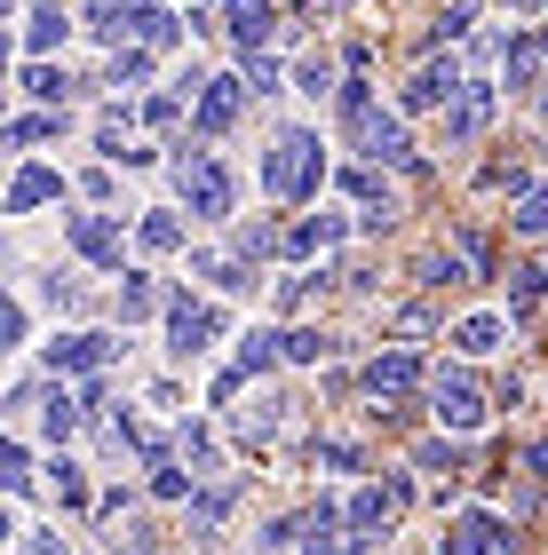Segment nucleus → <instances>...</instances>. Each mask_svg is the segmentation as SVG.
Masks as SVG:
<instances>
[{"mask_svg": "<svg viewBox=\"0 0 548 555\" xmlns=\"http://www.w3.org/2000/svg\"><path fill=\"white\" fill-rule=\"evenodd\" d=\"M279 341H286V358H294V365H310V358H318V349H327V341H318V334H310V325H294V334H279Z\"/></svg>", "mask_w": 548, "mask_h": 555, "instance_id": "obj_41", "label": "nucleus"}, {"mask_svg": "<svg viewBox=\"0 0 548 555\" xmlns=\"http://www.w3.org/2000/svg\"><path fill=\"white\" fill-rule=\"evenodd\" d=\"M64 238H72V255H88V262H119V222L112 215H72L64 222Z\"/></svg>", "mask_w": 548, "mask_h": 555, "instance_id": "obj_9", "label": "nucleus"}, {"mask_svg": "<svg viewBox=\"0 0 548 555\" xmlns=\"http://www.w3.org/2000/svg\"><path fill=\"white\" fill-rule=\"evenodd\" d=\"M24 88H33L40 104H64V95H72V72H56V64H24Z\"/></svg>", "mask_w": 548, "mask_h": 555, "instance_id": "obj_25", "label": "nucleus"}, {"mask_svg": "<svg viewBox=\"0 0 548 555\" xmlns=\"http://www.w3.org/2000/svg\"><path fill=\"white\" fill-rule=\"evenodd\" d=\"M413 382H421V365L406 358V349H390V358H373V365H366V389H373V397H406Z\"/></svg>", "mask_w": 548, "mask_h": 555, "instance_id": "obj_15", "label": "nucleus"}, {"mask_svg": "<svg viewBox=\"0 0 548 555\" xmlns=\"http://www.w3.org/2000/svg\"><path fill=\"white\" fill-rule=\"evenodd\" d=\"M501 334H509V325L493 318V310H477V318L454 325V349H461V358H493V349H501Z\"/></svg>", "mask_w": 548, "mask_h": 555, "instance_id": "obj_17", "label": "nucleus"}, {"mask_svg": "<svg viewBox=\"0 0 548 555\" xmlns=\"http://www.w3.org/2000/svg\"><path fill=\"white\" fill-rule=\"evenodd\" d=\"M176 183H183V198H191L199 222H222V215H231V198H239L231 167L207 159V151H183V159H176Z\"/></svg>", "mask_w": 548, "mask_h": 555, "instance_id": "obj_3", "label": "nucleus"}, {"mask_svg": "<svg viewBox=\"0 0 548 555\" xmlns=\"http://www.w3.org/2000/svg\"><path fill=\"white\" fill-rule=\"evenodd\" d=\"M0 485H9V492H33V461H24V444L0 452Z\"/></svg>", "mask_w": 548, "mask_h": 555, "instance_id": "obj_36", "label": "nucleus"}, {"mask_svg": "<svg viewBox=\"0 0 548 555\" xmlns=\"http://www.w3.org/2000/svg\"><path fill=\"white\" fill-rule=\"evenodd\" d=\"M112 80H119V88H143V80H152V48H119Z\"/></svg>", "mask_w": 548, "mask_h": 555, "instance_id": "obj_31", "label": "nucleus"}, {"mask_svg": "<svg viewBox=\"0 0 548 555\" xmlns=\"http://www.w3.org/2000/svg\"><path fill=\"white\" fill-rule=\"evenodd\" d=\"M279 421H286V397H255V405L239 413V437L263 444V437H279Z\"/></svg>", "mask_w": 548, "mask_h": 555, "instance_id": "obj_21", "label": "nucleus"}, {"mask_svg": "<svg viewBox=\"0 0 548 555\" xmlns=\"http://www.w3.org/2000/svg\"><path fill=\"white\" fill-rule=\"evenodd\" d=\"M318 175H327V159H318L310 128H286L279 143L263 151V191L270 198H303V191H318Z\"/></svg>", "mask_w": 548, "mask_h": 555, "instance_id": "obj_1", "label": "nucleus"}, {"mask_svg": "<svg viewBox=\"0 0 548 555\" xmlns=\"http://www.w3.org/2000/svg\"><path fill=\"white\" fill-rule=\"evenodd\" d=\"M48 135H64V112H24V119H9V151L48 143Z\"/></svg>", "mask_w": 548, "mask_h": 555, "instance_id": "obj_22", "label": "nucleus"}, {"mask_svg": "<svg viewBox=\"0 0 548 555\" xmlns=\"http://www.w3.org/2000/svg\"><path fill=\"white\" fill-rule=\"evenodd\" d=\"M48 198H64V175L56 167H24L16 191H9V215H33V207H48Z\"/></svg>", "mask_w": 548, "mask_h": 555, "instance_id": "obj_14", "label": "nucleus"}, {"mask_svg": "<svg viewBox=\"0 0 548 555\" xmlns=\"http://www.w3.org/2000/svg\"><path fill=\"white\" fill-rule=\"evenodd\" d=\"M461 88H469V80H461L454 64H421L413 80H406V112H437V104H454Z\"/></svg>", "mask_w": 548, "mask_h": 555, "instance_id": "obj_10", "label": "nucleus"}, {"mask_svg": "<svg viewBox=\"0 0 548 555\" xmlns=\"http://www.w3.org/2000/svg\"><path fill=\"white\" fill-rule=\"evenodd\" d=\"M222 24H231V40L246 48V56H255V48H263L270 33H279V16H270V0H231V16H222Z\"/></svg>", "mask_w": 548, "mask_h": 555, "instance_id": "obj_12", "label": "nucleus"}, {"mask_svg": "<svg viewBox=\"0 0 548 555\" xmlns=\"http://www.w3.org/2000/svg\"><path fill=\"white\" fill-rule=\"evenodd\" d=\"M533 476H548V437H540V444H533Z\"/></svg>", "mask_w": 548, "mask_h": 555, "instance_id": "obj_45", "label": "nucleus"}, {"mask_svg": "<svg viewBox=\"0 0 548 555\" xmlns=\"http://www.w3.org/2000/svg\"><path fill=\"white\" fill-rule=\"evenodd\" d=\"M152 492H160V500H191V476H183L176 461H160V468H152Z\"/></svg>", "mask_w": 548, "mask_h": 555, "instance_id": "obj_38", "label": "nucleus"}, {"mask_svg": "<svg viewBox=\"0 0 548 555\" xmlns=\"http://www.w3.org/2000/svg\"><path fill=\"white\" fill-rule=\"evenodd\" d=\"M215 334H222L215 310H199V301H183V294L167 301V349H176V358H207Z\"/></svg>", "mask_w": 548, "mask_h": 555, "instance_id": "obj_6", "label": "nucleus"}, {"mask_svg": "<svg viewBox=\"0 0 548 555\" xmlns=\"http://www.w3.org/2000/svg\"><path fill=\"white\" fill-rule=\"evenodd\" d=\"M430 413L454 428V437H469V428H485V397H477L469 373H437V382H430Z\"/></svg>", "mask_w": 548, "mask_h": 555, "instance_id": "obj_5", "label": "nucleus"}, {"mask_svg": "<svg viewBox=\"0 0 548 555\" xmlns=\"http://www.w3.org/2000/svg\"><path fill=\"white\" fill-rule=\"evenodd\" d=\"M112 334H64L56 349H48V365H56V373H95V365H112Z\"/></svg>", "mask_w": 548, "mask_h": 555, "instance_id": "obj_11", "label": "nucleus"}, {"mask_svg": "<svg viewBox=\"0 0 548 555\" xmlns=\"http://www.w3.org/2000/svg\"><path fill=\"white\" fill-rule=\"evenodd\" d=\"M279 222H246V231H239V255H279Z\"/></svg>", "mask_w": 548, "mask_h": 555, "instance_id": "obj_35", "label": "nucleus"}, {"mask_svg": "<svg viewBox=\"0 0 548 555\" xmlns=\"http://www.w3.org/2000/svg\"><path fill=\"white\" fill-rule=\"evenodd\" d=\"M430 286H469V255H437L430 262Z\"/></svg>", "mask_w": 548, "mask_h": 555, "instance_id": "obj_40", "label": "nucleus"}, {"mask_svg": "<svg viewBox=\"0 0 548 555\" xmlns=\"http://www.w3.org/2000/svg\"><path fill=\"white\" fill-rule=\"evenodd\" d=\"M406 508V476H382V485H366L358 500H351V547H373L390 532V516Z\"/></svg>", "mask_w": 548, "mask_h": 555, "instance_id": "obj_4", "label": "nucleus"}, {"mask_svg": "<svg viewBox=\"0 0 548 555\" xmlns=\"http://www.w3.org/2000/svg\"><path fill=\"white\" fill-rule=\"evenodd\" d=\"M342 119H351V135H358V151L373 167H406L413 159V143H406V128H397V119H382L373 112V95H366V80H351L342 88Z\"/></svg>", "mask_w": 548, "mask_h": 555, "instance_id": "obj_2", "label": "nucleus"}, {"mask_svg": "<svg viewBox=\"0 0 548 555\" xmlns=\"http://www.w3.org/2000/svg\"><path fill=\"white\" fill-rule=\"evenodd\" d=\"M152 310H160L152 278H128V286H119V318H152Z\"/></svg>", "mask_w": 548, "mask_h": 555, "instance_id": "obj_32", "label": "nucleus"}, {"mask_svg": "<svg viewBox=\"0 0 548 555\" xmlns=\"http://www.w3.org/2000/svg\"><path fill=\"white\" fill-rule=\"evenodd\" d=\"M517 231H525V238H548V191H533L525 207H517Z\"/></svg>", "mask_w": 548, "mask_h": 555, "instance_id": "obj_39", "label": "nucleus"}, {"mask_svg": "<svg viewBox=\"0 0 548 555\" xmlns=\"http://www.w3.org/2000/svg\"><path fill=\"white\" fill-rule=\"evenodd\" d=\"M33 555H72V547H64L56 532H33Z\"/></svg>", "mask_w": 548, "mask_h": 555, "instance_id": "obj_43", "label": "nucleus"}, {"mask_svg": "<svg viewBox=\"0 0 548 555\" xmlns=\"http://www.w3.org/2000/svg\"><path fill=\"white\" fill-rule=\"evenodd\" d=\"M80 413H88V405H72V397L56 389V397H48V437H56V444H64V437H72V428H80Z\"/></svg>", "mask_w": 548, "mask_h": 555, "instance_id": "obj_34", "label": "nucleus"}, {"mask_svg": "<svg viewBox=\"0 0 548 555\" xmlns=\"http://www.w3.org/2000/svg\"><path fill=\"white\" fill-rule=\"evenodd\" d=\"M128 33H136L143 48H167V40H176V16H167L160 0H136V9H128Z\"/></svg>", "mask_w": 548, "mask_h": 555, "instance_id": "obj_19", "label": "nucleus"}, {"mask_svg": "<svg viewBox=\"0 0 548 555\" xmlns=\"http://www.w3.org/2000/svg\"><path fill=\"white\" fill-rule=\"evenodd\" d=\"M540 56H548V40H540V33H533V40H517V48H509V64H501V72H509V88H525Z\"/></svg>", "mask_w": 548, "mask_h": 555, "instance_id": "obj_29", "label": "nucleus"}, {"mask_svg": "<svg viewBox=\"0 0 548 555\" xmlns=\"http://www.w3.org/2000/svg\"><path fill=\"white\" fill-rule=\"evenodd\" d=\"M485 128H493V88H461V95H454V112H445V151L477 143Z\"/></svg>", "mask_w": 548, "mask_h": 555, "instance_id": "obj_7", "label": "nucleus"}, {"mask_svg": "<svg viewBox=\"0 0 548 555\" xmlns=\"http://www.w3.org/2000/svg\"><path fill=\"white\" fill-rule=\"evenodd\" d=\"M191 112H199V128H207V135H222L239 119V80H207V88L191 95Z\"/></svg>", "mask_w": 548, "mask_h": 555, "instance_id": "obj_13", "label": "nucleus"}, {"mask_svg": "<svg viewBox=\"0 0 548 555\" xmlns=\"http://www.w3.org/2000/svg\"><path fill=\"white\" fill-rule=\"evenodd\" d=\"M485 183H493V191H533V167H525V159H493Z\"/></svg>", "mask_w": 548, "mask_h": 555, "instance_id": "obj_33", "label": "nucleus"}, {"mask_svg": "<svg viewBox=\"0 0 548 555\" xmlns=\"http://www.w3.org/2000/svg\"><path fill=\"white\" fill-rule=\"evenodd\" d=\"M279 358H286V341H279V334H246V341H239V365H246V373H270Z\"/></svg>", "mask_w": 548, "mask_h": 555, "instance_id": "obj_28", "label": "nucleus"}, {"mask_svg": "<svg viewBox=\"0 0 548 555\" xmlns=\"http://www.w3.org/2000/svg\"><path fill=\"white\" fill-rule=\"evenodd\" d=\"M501 524H493L485 508H469V516H454V524H445V547L437 555H501Z\"/></svg>", "mask_w": 548, "mask_h": 555, "instance_id": "obj_8", "label": "nucleus"}, {"mask_svg": "<svg viewBox=\"0 0 548 555\" xmlns=\"http://www.w3.org/2000/svg\"><path fill=\"white\" fill-rule=\"evenodd\" d=\"M294 88H303V95H327V88H334V64H327V56H303V72H294Z\"/></svg>", "mask_w": 548, "mask_h": 555, "instance_id": "obj_37", "label": "nucleus"}, {"mask_svg": "<svg viewBox=\"0 0 548 555\" xmlns=\"http://www.w3.org/2000/svg\"><path fill=\"white\" fill-rule=\"evenodd\" d=\"M56 40H64V9H33V24H24V48H33V56H48Z\"/></svg>", "mask_w": 548, "mask_h": 555, "instance_id": "obj_27", "label": "nucleus"}, {"mask_svg": "<svg viewBox=\"0 0 548 555\" xmlns=\"http://www.w3.org/2000/svg\"><path fill=\"white\" fill-rule=\"evenodd\" d=\"M421 468H430L437 485H454V476H461L469 461H461V444H421Z\"/></svg>", "mask_w": 548, "mask_h": 555, "instance_id": "obj_30", "label": "nucleus"}, {"mask_svg": "<svg viewBox=\"0 0 548 555\" xmlns=\"http://www.w3.org/2000/svg\"><path fill=\"white\" fill-rule=\"evenodd\" d=\"M501 9H517V16H540V9H548V0H501Z\"/></svg>", "mask_w": 548, "mask_h": 555, "instance_id": "obj_44", "label": "nucleus"}, {"mask_svg": "<svg viewBox=\"0 0 548 555\" xmlns=\"http://www.w3.org/2000/svg\"><path fill=\"white\" fill-rule=\"evenodd\" d=\"M231 500H239V485H231V476L199 492V500H191V540H215V524H222V508H231Z\"/></svg>", "mask_w": 548, "mask_h": 555, "instance_id": "obj_18", "label": "nucleus"}, {"mask_svg": "<svg viewBox=\"0 0 548 555\" xmlns=\"http://www.w3.org/2000/svg\"><path fill=\"white\" fill-rule=\"evenodd\" d=\"M128 9H136V0H95V9H88V33H95V40H128Z\"/></svg>", "mask_w": 548, "mask_h": 555, "instance_id": "obj_24", "label": "nucleus"}, {"mask_svg": "<svg viewBox=\"0 0 548 555\" xmlns=\"http://www.w3.org/2000/svg\"><path fill=\"white\" fill-rule=\"evenodd\" d=\"M191 270L215 278L222 294H246V286H255V278H246V255H191Z\"/></svg>", "mask_w": 548, "mask_h": 555, "instance_id": "obj_20", "label": "nucleus"}, {"mask_svg": "<svg viewBox=\"0 0 548 555\" xmlns=\"http://www.w3.org/2000/svg\"><path fill=\"white\" fill-rule=\"evenodd\" d=\"M183 461H191V476L215 461V444H207V428H183Z\"/></svg>", "mask_w": 548, "mask_h": 555, "instance_id": "obj_42", "label": "nucleus"}, {"mask_svg": "<svg viewBox=\"0 0 548 555\" xmlns=\"http://www.w3.org/2000/svg\"><path fill=\"white\" fill-rule=\"evenodd\" d=\"M48 468H56V500H64V508H88V476H80V461H72V452H56Z\"/></svg>", "mask_w": 548, "mask_h": 555, "instance_id": "obj_26", "label": "nucleus"}, {"mask_svg": "<svg viewBox=\"0 0 548 555\" xmlns=\"http://www.w3.org/2000/svg\"><path fill=\"white\" fill-rule=\"evenodd\" d=\"M136 238H143V255H176V246H183V222L152 207V215H143V231H136Z\"/></svg>", "mask_w": 548, "mask_h": 555, "instance_id": "obj_23", "label": "nucleus"}, {"mask_svg": "<svg viewBox=\"0 0 548 555\" xmlns=\"http://www.w3.org/2000/svg\"><path fill=\"white\" fill-rule=\"evenodd\" d=\"M334 238H342V215H310V222H294V231H286V255L310 262V255H327Z\"/></svg>", "mask_w": 548, "mask_h": 555, "instance_id": "obj_16", "label": "nucleus"}]
</instances>
